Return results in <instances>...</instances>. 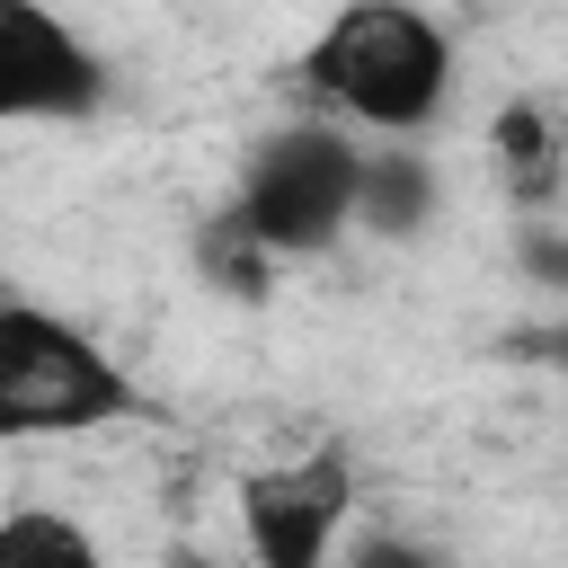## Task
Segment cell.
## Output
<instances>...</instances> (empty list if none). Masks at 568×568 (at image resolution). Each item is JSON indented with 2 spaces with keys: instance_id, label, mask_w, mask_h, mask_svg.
I'll list each match as a JSON object with an SVG mask.
<instances>
[{
  "instance_id": "cell-1",
  "label": "cell",
  "mask_w": 568,
  "mask_h": 568,
  "mask_svg": "<svg viewBox=\"0 0 568 568\" xmlns=\"http://www.w3.org/2000/svg\"><path fill=\"white\" fill-rule=\"evenodd\" d=\"M302 89L346 124L426 133L453 98V27L426 9H399V0L337 9L302 53Z\"/></svg>"
},
{
  "instance_id": "cell-2",
  "label": "cell",
  "mask_w": 568,
  "mask_h": 568,
  "mask_svg": "<svg viewBox=\"0 0 568 568\" xmlns=\"http://www.w3.org/2000/svg\"><path fill=\"white\" fill-rule=\"evenodd\" d=\"M124 408H133V382L89 328L0 293V444L89 435V426H106Z\"/></svg>"
},
{
  "instance_id": "cell-3",
  "label": "cell",
  "mask_w": 568,
  "mask_h": 568,
  "mask_svg": "<svg viewBox=\"0 0 568 568\" xmlns=\"http://www.w3.org/2000/svg\"><path fill=\"white\" fill-rule=\"evenodd\" d=\"M355 142L337 124H284L248 151L231 222L266 248V257H320L337 248V231L355 222Z\"/></svg>"
},
{
  "instance_id": "cell-4",
  "label": "cell",
  "mask_w": 568,
  "mask_h": 568,
  "mask_svg": "<svg viewBox=\"0 0 568 568\" xmlns=\"http://www.w3.org/2000/svg\"><path fill=\"white\" fill-rule=\"evenodd\" d=\"M346 515H355V462H346V444H320L302 462H275V470L240 479V532H248L257 568H328Z\"/></svg>"
},
{
  "instance_id": "cell-5",
  "label": "cell",
  "mask_w": 568,
  "mask_h": 568,
  "mask_svg": "<svg viewBox=\"0 0 568 568\" xmlns=\"http://www.w3.org/2000/svg\"><path fill=\"white\" fill-rule=\"evenodd\" d=\"M98 106H106L98 44L36 0H0V124H80Z\"/></svg>"
},
{
  "instance_id": "cell-6",
  "label": "cell",
  "mask_w": 568,
  "mask_h": 568,
  "mask_svg": "<svg viewBox=\"0 0 568 568\" xmlns=\"http://www.w3.org/2000/svg\"><path fill=\"white\" fill-rule=\"evenodd\" d=\"M435 204H444V178H435L426 151L382 142V151L355 160V222H364L373 240H408V231H426Z\"/></svg>"
},
{
  "instance_id": "cell-7",
  "label": "cell",
  "mask_w": 568,
  "mask_h": 568,
  "mask_svg": "<svg viewBox=\"0 0 568 568\" xmlns=\"http://www.w3.org/2000/svg\"><path fill=\"white\" fill-rule=\"evenodd\" d=\"M497 178H506V195L524 204V222H532V213H559L568 142H559V124H550V106H541V98L497 106Z\"/></svg>"
},
{
  "instance_id": "cell-8",
  "label": "cell",
  "mask_w": 568,
  "mask_h": 568,
  "mask_svg": "<svg viewBox=\"0 0 568 568\" xmlns=\"http://www.w3.org/2000/svg\"><path fill=\"white\" fill-rule=\"evenodd\" d=\"M0 568H106V550L89 524H71L53 506H18V515H0Z\"/></svg>"
},
{
  "instance_id": "cell-9",
  "label": "cell",
  "mask_w": 568,
  "mask_h": 568,
  "mask_svg": "<svg viewBox=\"0 0 568 568\" xmlns=\"http://www.w3.org/2000/svg\"><path fill=\"white\" fill-rule=\"evenodd\" d=\"M195 266H204L222 293H240V302H257V293H266V275H275V257H266L231 213H213V222L195 231Z\"/></svg>"
},
{
  "instance_id": "cell-10",
  "label": "cell",
  "mask_w": 568,
  "mask_h": 568,
  "mask_svg": "<svg viewBox=\"0 0 568 568\" xmlns=\"http://www.w3.org/2000/svg\"><path fill=\"white\" fill-rule=\"evenodd\" d=\"M346 568H462L453 550H435V541H399V532H373V541H355V559Z\"/></svg>"
},
{
  "instance_id": "cell-11",
  "label": "cell",
  "mask_w": 568,
  "mask_h": 568,
  "mask_svg": "<svg viewBox=\"0 0 568 568\" xmlns=\"http://www.w3.org/2000/svg\"><path fill=\"white\" fill-rule=\"evenodd\" d=\"M524 257H532V275H541V284H568V240H559V222H550V213H532Z\"/></svg>"
},
{
  "instance_id": "cell-12",
  "label": "cell",
  "mask_w": 568,
  "mask_h": 568,
  "mask_svg": "<svg viewBox=\"0 0 568 568\" xmlns=\"http://www.w3.org/2000/svg\"><path fill=\"white\" fill-rule=\"evenodd\" d=\"M169 568H213V559H195V550H178V559H169Z\"/></svg>"
}]
</instances>
